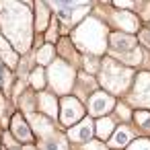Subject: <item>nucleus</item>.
<instances>
[{
	"mask_svg": "<svg viewBox=\"0 0 150 150\" xmlns=\"http://www.w3.org/2000/svg\"><path fill=\"white\" fill-rule=\"evenodd\" d=\"M136 37H138V43H142V45H144L142 50L150 52V29H140Z\"/></svg>",
	"mask_w": 150,
	"mask_h": 150,
	"instance_id": "5701e85b",
	"label": "nucleus"
},
{
	"mask_svg": "<svg viewBox=\"0 0 150 150\" xmlns=\"http://www.w3.org/2000/svg\"><path fill=\"white\" fill-rule=\"evenodd\" d=\"M58 117H60L62 125L72 127V125H76L78 121L84 119V105L76 97L66 95V97L60 99V113H58Z\"/></svg>",
	"mask_w": 150,
	"mask_h": 150,
	"instance_id": "423d86ee",
	"label": "nucleus"
},
{
	"mask_svg": "<svg viewBox=\"0 0 150 150\" xmlns=\"http://www.w3.org/2000/svg\"><path fill=\"white\" fill-rule=\"evenodd\" d=\"M142 2H150V0H142Z\"/></svg>",
	"mask_w": 150,
	"mask_h": 150,
	"instance_id": "c756f323",
	"label": "nucleus"
},
{
	"mask_svg": "<svg viewBox=\"0 0 150 150\" xmlns=\"http://www.w3.org/2000/svg\"><path fill=\"white\" fill-rule=\"evenodd\" d=\"M138 37L136 35H129V33H121V31H113L109 33V54L111 58H121V56H127L129 52L138 50Z\"/></svg>",
	"mask_w": 150,
	"mask_h": 150,
	"instance_id": "0eeeda50",
	"label": "nucleus"
},
{
	"mask_svg": "<svg viewBox=\"0 0 150 150\" xmlns=\"http://www.w3.org/2000/svg\"><path fill=\"white\" fill-rule=\"evenodd\" d=\"M74 80H76V70L72 64H68L62 58H56L50 66H47V84L52 86V91L56 95L66 97L72 88H74Z\"/></svg>",
	"mask_w": 150,
	"mask_h": 150,
	"instance_id": "20e7f679",
	"label": "nucleus"
},
{
	"mask_svg": "<svg viewBox=\"0 0 150 150\" xmlns=\"http://www.w3.org/2000/svg\"><path fill=\"white\" fill-rule=\"evenodd\" d=\"M115 107H117V113H119V117H121V119H123V121H127V119H129V117H134V115H132V111H129V107H127V105H123V103H117V105H115Z\"/></svg>",
	"mask_w": 150,
	"mask_h": 150,
	"instance_id": "393cba45",
	"label": "nucleus"
},
{
	"mask_svg": "<svg viewBox=\"0 0 150 150\" xmlns=\"http://www.w3.org/2000/svg\"><path fill=\"white\" fill-rule=\"evenodd\" d=\"M134 121L144 129V132H150V111L148 109H138L134 113Z\"/></svg>",
	"mask_w": 150,
	"mask_h": 150,
	"instance_id": "4be33fe9",
	"label": "nucleus"
},
{
	"mask_svg": "<svg viewBox=\"0 0 150 150\" xmlns=\"http://www.w3.org/2000/svg\"><path fill=\"white\" fill-rule=\"evenodd\" d=\"M47 84V70L43 66H35L31 72H29V86L35 88V91H43Z\"/></svg>",
	"mask_w": 150,
	"mask_h": 150,
	"instance_id": "6ab92c4d",
	"label": "nucleus"
},
{
	"mask_svg": "<svg viewBox=\"0 0 150 150\" xmlns=\"http://www.w3.org/2000/svg\"><path fill=\"white\" fill-rule=\"evenodd\" d=\"M109 33L111 31L107 29V25L101 19L88 15L82 23L76 25L70 39L82 56H99L101 58L109 50Z\"/></svg>",
	"mask_w": 150,
	"mask_h": 150,
	"instance_id": "f03ea898",
	"label": "nucleus"
},
{
	"mask_svg": "<svg viewBox=\"0 0 150 150\" xmlns=\"http://www.w3.org/2000/svg\"><path fill=\"white\" fill-rule=\"evenodd\" d=\"M113 132H115V121H113V117H99L97 119V123H95V134H97V138L103 142V140H109L111 136H113Z\"/></svg>",
	"mask_w": 150,
	"mask_h": 150,
	"instance_id": "f3484780",
	"label": "nucleus"
},
{
	"mask_svg": "<svg viewBox=\"0 0 150 150\" xmlns=\"http://www.w3.org/2000/svg\"><path fill=\"white\" fill-rule=\"evenodd\" d=\"M11 150H19V148H17V146H15V148H11Z\"/></svg>",
	"mask_w": 150,
	"mask_h": 150,
	"instance_id": "c85d7f7f",
	"label": "nucleus"
},
{
	"mask_svg": "<svg viewBox=\"0 0 150 150\" xmlns=\"http://www.w3.org/2000/svg\"><path fill=\"white\" fill-rule=\"evenodd\" d=\"M52 19H54V15L43 0H33V27H35V31L43 33L50 27Z\"/></svg>",
	"mask_w": 150,
	"mask_h": 150,
	"instance_id": "9b49d317",
	"label": "nucleus"
},
{
	"mask_svg": "<svg viewBox=\"0 0 150 150\" xmlns=\"http://www.w3.org/2000/svg\"><path fill=\"white\" fill-rule=\"evenodd\" d=\"M148 29H150V27H148Z\"/></svg>",
	"mask_w": 150,
	"mask_h": 150,
	"instance_id": "7c9ffc66",
	"label": "nucleus"
},
{
	"mask_svg": "<svg viewBox=\"0 0 150 150\" xmlns=\"http://www.w3.org/2000/svg\"><path fill=\"white\" fill-rule=\"evenodd\" d=\"M29 125L33 129V134L41 140V138H47L52 134H56V125H54V119L43 115V113H33L29 115Z\"/></svg>",
	"mask_w": 150,
	"mask_h": 150,
	"instance_id": "9d476101",
	"label": "nucleus"
},
{
	"mask_svg": "<svg viewBox=\"0 0 150 150\" xmlns=\"http://www.w3.org/2000/svg\"><path fill=\"white\" fill-rule=\"evenodd\" d=\"M37 107H39V111L43 113V115H47V117H58V113H60V101L56 99V95L54 93H39L37 95Z\"/></svg>",
	"mask_w": 150,
	"mask_h": 150,
	"instance_id": "2eb2a0df",
	"label": "nucleus"
},
{
	"mask_svg": "<svg viewBox=\"0 0 150 150\" xmlns=\"http://www.w3.org/2000/svg\"><path fill=\"white\" fill-rule=\"evenodd\" d=\"M117 103H115V97L113 95H109L107 91H95L91 97H88V101H86V109H88V113L93 115V117H105L113 107H115Z\"/></svg>",
	"mask_w": 150,
	"mask_h": 150,
	"instance_id": "6e6552de",
	"label": "nucleus"
},
{
	"mask_svg": "<svg viewBox=\"0 0 150 150\" xmlns=\"http://www.w3.org/2000/svg\"><path fill=\"white\" fill-rule=\"evenodd\" d=\"M39 148L41 150H68V142L64 136H60L58 132L47 136V138H41L39 140Z\"/></svg>",
	"mask_w": 150,
	"mask_h": 150,
	"instance_id": "a211bd4d",
	"label": "nucleus"
},
{
	"mask_svg": "<svg viewBox=\"0 0 150 150\" xmlns=\"http://www.w3.org/2000/svg\"><path fill=\"white\" fill-rule=\"evenodd\" d=\"M95 136V123L91 117H84L82 121H78L76 125H72L68 129V138L72 142H80V144H86L91 142V138Z\"/></svg>",
	"mask_w": 150,
	"mask_h": 150,
	"instance_id": "f8f14e48",
	"label": "nucleus"
},
{
	"mask_svg": "<svg viewBox=\"0 0 150 150\" xmlns=\"http://www.w3.org/2000/svg\"><path fill=\"white\" fill-rule=\"evenodd\" d=\"M82 72L86 74H97V70H101V58L99 56H82Z\"/></svg>",
	"mask_w": 150,
	"mask_h": 150,
	"instance_id": "412c9836",
	"label": "nucleus"
},
{
	"mask_svg": "<svg viewBox=\"0 0 150 150\" xmlns=\"http://www.w3.org/2000/svg\"><path fill=\"white\" fill-rule=\"evenodd\" d=\"M111 25L121 31V33H129V35H136L140 31V19L136 13L132 11H113L111 13Z\"/></svg>",
	"mask_w": 150,
	"mask_h": 150,
	"instance_id": "1a4fd4ad",
	"label": "nucleus"
},
{
	"mask_svg": "<svg viewBox=\"0 0 150 150\" xmlns=\"http://www.w3.org/2000/svg\"><path fill=\"white\" fill-rule=\"evenodd\" d=\"M21 54L0 35V64H2L4 68H8V70H17L19 68V64H21Z\"/></svg>",
	"mask_w": 150,
	"mask_h": 150,
	"instance_id": "4468645a",
	"label": "nucleus"
},
{
	"mask_svg": "<svg viewBox=\"0 0 150 150\" xmlns=\"http://www.w3.org/2000/svg\"><path fill=\"white\" fill-rule=\"evenodd\" d=\"M113 6H117L119 11H129L134 6V0H111Z\"/></svg>",
	"mask_w": 150,
	"mask_h": 150,
	"instance_id": "a878e982",
	"label": "nucleus"
},
{
	"mask_svg": "<svg viewBox=\"0 0 150 150\" xmlns=\"http://www.w3.org/2000/svg\"><path fill=\"white\" fill-rule=\"evenodd\" d=\"M99 2H101V4H109V2H111V0H99Z\"/></svg>",
	"mask_w": 150,
	"mask_h": 150,
	"instance_id": "cd10ccee",
	"label": "nucleus"
},
{
	"mask_svg": "<svg viewBox=\"0 0 150 150\" xmlns=\"http://www.w3.org/2000/svg\"><path fill=\"white\" fill-rule=\"evenodd\" d=\"M33 11L21 0H0V35L21 56H27L33 45Z\"/></svg>",
	"mask_w": 150,
	"mask_h": 150,
	"instance_id": "f257e3e1",
	"label": "nucleus"
},
{
	"mask_svg": "<svg viewBox=\"0 0 150 150\" xmlns=\"http://www.w3.org/2000/svg\"><path fill=\"white\" fill-rule=\"evenodd\" d=\"M132 142H134V132H132L127 125L115 127L113 136L109 138V146H111V148H123V146H127V144H132Z\"/></svg>",
	"mask_w": 150,
	"mask_h": 150,
	"instance_id": "dca6fc26",
	"label": "nucleus"
},
{
	"mask_svg": "<svg viewBox=\"0 0 150 150\" xmlns=\"http://www.w3.org/2000/svg\"><path fill=\"white\" fill-rule=\"evenodd\" d=\"M134 70L117 60H113L111 56L109 58H103L101 60V70H99V82L103 86V91H107L109 95H121L125 91L132 88L134 84Z\"/></svg>",
	"mask_w": 150,
	"mask_h": 150,
	"instance_id": "7ed1b4c3",
	"label": "nucleus"
},
{
	"mask_svg": "<svg viewBox=\"0 0 150 150\" xmlns=\"http://www.w3.org/2000/svg\"><path fill=\"white\" fill-rule=\"evenodd\" d=\"M84 150H107V146H105L103 142H95V140H91V142H86Z\"/></svg>",
	"mask_w": 150,
	"mask_h": 150,
	"instance_id": "bb28decb",
	"label": "nucleus"
},
{
	"mask_svg": "<svg viewBox=\"0 0 150 150\" xmlns=\"http://www.w3.org/2000/svg\"><path fill=\"white\" fill-rule=\"evenodd\" d=\"M54 60H56V47H54L52 43H45V45L37 47V52H35V62H37V66L47 68Z\"/></svg>",
	"mask_w": 150,
	"mask_h": 150,
	"instance_id": "aec40b11",
	"label": "nucleus"
},
{
	"mask_svg": "<svg viewBox=\"0 0 150 150\" xmlns=\"http://www.w3.org/2000/svg\"><path fill=\"white\" fill-rule=\"evenodd\" d=\"M127 103L150 111V70H142L136 74L127 95Z\"/></svg>",
	"mask_w": 150,
	"mask_h": 150,
	"instance_id": "39448f33",
	"label": "nucleus"
},
{
	"mask_svg": "<svg viewBox=\"0 0 150 150\" xmlns=\"http://www.w3.org/2000/svg\"><path fill=\"white\" fill-rule=\"evenodd\" d=\"M127 150H150V140L138 138V140H134V142L127 146Z\"/></svg>",
	"mask_w": 150,
	"mask_h": 150,
	"instance_id": "b1692460",
	"label": "nucleus"
},
{
	"mask_svg": "<svg viewBox=\"0 0 150 150\" xmlns=\"http://www.w3.org/2000/svg\"><path fill=\"white\" fill-rule=\"evenodd\" d=\"M11 132L15 134V138H17L19 142H25V144L33 142V138H35L31 125L27 123V119H25L21 113H15V115L11 117Z\"/></svg>",
	"mask_w": 150,
	"mask_h": 150,
	"instance_id": "ddd939ff",
	"label": "nucleus"
}]
</instances>
